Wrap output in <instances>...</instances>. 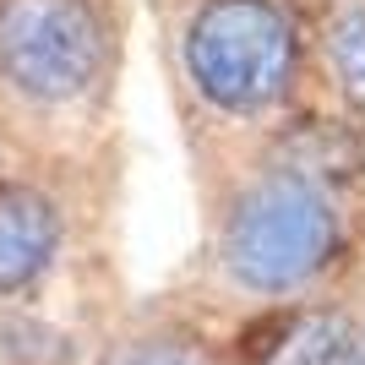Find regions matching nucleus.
Here are the masks:
<instances>
[{
    "mask_svg": "<svg viewBox=\"0 0 365 365\" xmlns=\"http://www.w3.org/2000/svg\"><path fill=\"white\" fill-rule=\"evenodd\" d=\"M338 257V207L317 180L273 169L235 197L224 218V267L257 294H289Z\"/></svg>",
    "mask_w": 365,
    "mask_h": 365,
    "instance_id": "obj_1",
    "label": "nucleus"
},
{
    "mask_svg": "<svg viewBox=\"0 0 365 365\" xmlns=\"http://www.w3.org/2000/svg\"><path fill=\"white\" fill-rule=\"evenodd\" d=\"M191 88L213 109L251 120L294 82V22L278 0H202L180 38Z\"/></svg>",
    "mask_w": 365,
    "mask_h": 365,
    "instance_id": "obj_2",
    "label": "nucleus"
},
{
    "mask_svg": "<svg viewBox=\"0 0 365 365\" xmlns=\"http://www.w3.org/2000/svg\"><path fill=\"white\" fill-rule=\"evenodd\" d=\"M109 38L93 0H0V76L28 104H76L104 76Z\"/></svg>",
    "mask_w": 365,
    "mask_h": 365,
    "instance_id": "obj_3",
    "label": "nucleus"
},
{
    "mask_svg": "<svg viewBox=\"0 0 365 365\" xmlns=\"http://www.w3.org/2000/svg\"><path fill=\"white\" fill-rule=\"evenodd\" d=\"M61 251V207L33 185H0V300L33 289Z\"/></svg>",
    "mask_w": 365,
    "mask_h": 365,
    "instance_id": "obj_4",
    "label": "nucleus"
},
{
    "mask_svg": "<svg viewBox=\"0 0 365 365\" xmlns=\"http://www.w3.org/2000/svg\"><path fill=\"white\" fill-rule=\"evenodd\" d=\"M349 333V317L327 311V305L267 311L240 333V365H333Z\"/></svg>",
    "mask_w": 365,
    "mask_h": 365,
    "instance_id": "obj_5",
    "label": "nucleus"
},
{
    "mask_svg": "<svg viewBox=\"0 0 365 365\" xmlns=\"http://www.w3.org/2000/svg\"><path fill=\"white\" fill-rule=\"evenodd\" d=\"M76 354V344L61 333V327H49L38 317H0V360L6 365H66Z\"/></svg>",
    "mask_w": 365,
    "mask_h": 365,
    "instance_id": "obj_6",
    "label": "nucleus"
},
{
    "mask_svg": "<svg viewBox=\"0 0 365 365\" xmlns=\"http://www.w3.org/2000/svg\"><path fill=\"white\" fill-rule=\"evenodd\" d=\"M327 61L338 71V88L365 115V11H338L327 22Z\"/></svg>",
    "mask_w": 365,
    "mask_h": 365,
    "instance_id": "obj_7",
    "label": "nucleus"
},
{
    "mask_svg": "<svg viewBox=\"0 0 365 365\" xmlns=\"http://www.w3.org/2000/svg\"><path fill=\"white\" fill-rule=\"evenodd\" d=\"M104 365H213V354L185 338H131L120 349H109Z\"/></svg>",
    "mask_w": 365,
    "mask_h": 365,
    "instance_id": "obj_8",
    "label": "nucleus"
},
{
    "mask_svg": "<svg viewBox=\"0 0 365 365\" xmlns=\"http://www.w3.org/2000/svg\"><path fill=\"white\" fill-rule=\"evenodd\" d=\"M333 365H365V333H349V344L333 354Z\"/></svg>",
    "mask_w": 365,
    "mask_h": 365,
    "instance_id": "obj_9",
    "label": "nucleus"
}]
</instances>
